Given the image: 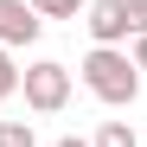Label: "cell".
<instances>
[{
	"mask_svg": "<svg viewBox=\"0 0 147 147\" xmlns=\"http://www.w3.org/2000/svg\"><path fill=\"white\" fill-rule=\"evenodd\" d=\"M7 96H19V64H13L7 45H0V102H7Z\"/></svg>",
	"mask_w": 147,
	"mask_h": 147,
	"instance_id": "cell-8",
	"label": "cell"
},
{
	"mask_svg": "<svg viewBox=\"0 0 147 147\" xmlns=\"http://www.w3.org/2000/svg\"><path fill=\"white\" fill-rule=\"evenodd\" d=\"M77 70H83V90L96 102H109V109H128L141 96V70H134V58L121 51V45H90V58Z\"/></svg>",
	"mask_w": 147,
	"mask_h": 147,
	"instance_id": "cell-1",
	"label": "cell"
},
{
	"mask_svg": "<svg viewBox=\"0 0 147 147\" xmlns=\"http://www.w3.org/2000/svg\"><path fill=\"white\" fill-rule=\"evenodd\" d=\"M26 7H32L38 19H77V13L90 7V0H26Z\"/></svg>",
	"mask_w": 147,
	"mask_h": 147,
	"instance_id": "cell-5",
	"label": "cell"
},
{
	"mask_svg": "<svg viewBox=\"0 0 147 147\" xmlns=\"http://www.w3.org/2000/svg\"><path fill=\"white\" fill-rule=\"evenodd\" d=\"M51 147H90V141H77V134H64V141H51Z\"/></svg>",
	"mask_w": 147,
	"mask_h": 147,
	"instance_id": "cell-11",
	"label": "cell"
},
{
	"mask_svg": "<svg viewBox=\"0 0 147 147\" xmlns=\"http://www.w3.org/2000/svg\"><path fill=\"white\" fill-rule=\"evenodd\" d=\"M128 58H134V70L147 77V38H134V51H128Z\"/></svg>",
	"mask_w": 147,
	"mask_h": 147,
	"instance_id": "cell-10",
	"label": "cell"
},
{
	"mask_svg": "<svg viewBox=\"0 0 147 147\" xmlns=\"http://www.w3.org/2000/svg\"><path fill=\"white\" fill-rule=\"evenodd\" d=\"M0 147H38L32 121H0Z\"/></svg>",
	"mask_w": 147,
	"mask_h": 147,
	"instance_id": "cell-7",
	"label": "cell"
},
{
	"mask_svg": "<svg viewBox=\"0 0 147 147\" xmlns=\"http://www.w3.org/2000/svg\"><path fill=\"white\" fill-rule=\"evenodd\" d=\"M45 32V19L26 7V0H0V45H7V51H19V45H32Z\"/></svg>",
	"mask_w": 147,
	"mask_h": 147,
	"instance_id": "cell-4",
	"label": "cell"
},
{
	"mask_svg": "<svg viewBox=\"0 0 147 147\" xmlns=\"http://www.w3.org/2000/svg\"><path fill=\"white\" fill-rule=\"evenodd\" d=\"M83 32L96 45H128V7L121 0H90L83 7Z\"/></svg>",
	"mask_w": 147,
	"mask_h": 147,
	"instance_id": "cell-3",
	"label": "cell"
},
{
	"mask_svg": "<svg viewBox=\"0 0 147 147\" xmlns=\"http://www.w3.org/2000/svg\"><path fill=\"white\" fill-rule=\"evenodd\" d=\"M128 7V38H147V0H121Z\"/></svg>",
	"mask_w": 147,
	"mask_h": 147,
	"instance_id": "cell-9",
	"label": "cell"
},
{
	"mask_svg": "<svg viewBox=\"0 0 147 147\" xmlns=\"http://www.w3.org/2000/svg\"><path fill=\"white\" fill-rule=\"evenodd\" d=\"M19 90H26V109L58 115V109L70 102V70H64L58 58H38V64H26V70H19Z\"/></svg>",
	"mask_w": 147,
	"mask_h": 147,
	"instance_id": "cell-2",
	"label": "cell"
},
{
	"mask_svg": "<svg viewBox=\"0 0 147 147\" xmlns=\"http://www.w3.org/2000/svg\"><path fill=\"white\" fill-rule=\"evenodd\" d=\"M90 147H134V121H102Z\"/></svg>",
	"mask_w": 147,
	"mask_h": 147,
	"instance_id": "cell-6",
	"label": "cell"
}]
</instances>
